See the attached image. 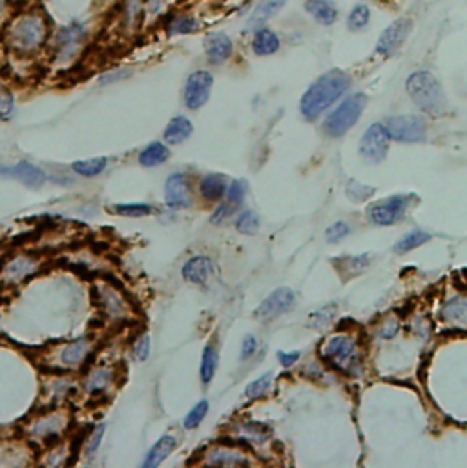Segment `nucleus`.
I'll use <instances>...</instances> for the list:
<instances>
[{"label": "nucleus", "instance_id": "obj_1", "mask_svg": "<svg viewBox=\"0 0 467 468\" xmlns=\"http://www.w3.org/2000/svg\"><path fill=\"white\" fill-rule=\"evenodd\" d=\"M351 76L342 70L322 75L316 82L310 84L307 91L301 97L299 110L307 120H316L325 110H329L336 101H340L345 91L351 88Z\"/></svg>", "mask_w": 467, "mask_h": 468}, {"label": "nucleus", "instance_id": "obj_2", "mask_svg": "<svg viewBox=\"0 0 467 468\" xmlns=\"http://www.w3.org/2000/svg\"><path fill=\"white\" fill-rule=\"evenodd\" d=\"M407 93L424 113L440 117L448 110V99L440 82L429 72H414L405 82Z\"/></svg>", "mask_w": 467, "mask_h": 468}, {"label": "nucleus", "instance_id": "obj_3", "mask_svg": "<svg viewBox=\"0 0 467 468\" xmlns=\"http://www.w3.org/2000/svg\"><path fill=\"white\" fill-rule=\"evenodd\" d=\"M319 355L329 366L347 376L358 373L361 366V354L358 348V343L349 335H334L325 343Z\"/></svg>", "mask_w": 467, "mask_h": 468}, {"label": "nucleus", "instance_id": "obj_4", "mask_svg": "<svg viewBox=\"0 0 467 468\" xmlns=\"http://www.w3.org/2000/svg\"><path fill=\"white\" fill-rule=\"evenodd\" d=\"M367 97L363 93H354V95L347 97L342 104L338 106L333 113L329 115L325 122H323V129L329 137H342L356 124L360 120L361 113L365 110Z\"/></svg>", "mask_w": 467, "mask_h": 468}, {"label": "nucleus", "instance_id": "obj_5", "mask_svg": "<svg viewBox=\"0 0 467 468\" xmlns=\"http://www.w3.org/2000/svg\"><path fill=\"white\" fill-rule=\"evenodd\" d=\"M387 134L398 143H424L427 139V124L418 115H398L386 122Z\"/></svg>", "mask_w": 467, "mask_h": 468}, {"label": "nucleus", "instance_id": "obj_6", "mask_svg": "<svg viewBox=\"0 0 467 468\" xmlns=\"http://www.w3.org/2000/svg\"><path fill=\"white\" fill-rule=\"evenodd\" d=\"M44 37H46V24L37 15L17 20L11 28V40H13L15 48L24 49V51L39 48Z\"/></svg>", "mask_w": 467, "mask_h": 468}, {"label": "nucleus", "instance_id": "obj_7", "mask_svg": "<svg viewBox=\"0 0 467 468\" xmlns=\"http://www.w3.org/2000/svg\"><path fill=\"white\" fill-rule=\"evenodd\" d=\"M389 143H390V137H389V134H387L386 124L376 122V124L369 126V129L363 134V137H361V140H360L361 157L372 164L381 163V161L387 157V152H389Z\"/></svg>", "mask_w": 467, "mask_h": 468}, {"label": "nucleus", "instance_id": "obj_8", "mask_svg": "<svg viewBox=\"0 0 467 468\" xmlns=\"http://www.w3.org/2000/svg\"><path fill=\"white\" fill-rule=\"evenodd\" d=\"M294 302H296V293H294V290H290L287 287L278 288V290L272 291L265 301L255 308L254 317L260 319L261 323H270L276 317L287 314L294 306Z\"/></svg>", "mask_w": 467, "mask_h": 468}, {"label": "nucleus", "instance_id": "obj_9", "mask_svg": "<svg viewBox=\"0 0 467 468\" xmlns=\"http://www.w3.org/2000/svg\"><path fill=\"white\" fill-rule=\"evenodd\" d=\"M214 76L205 70L193 72L187 79V86H184V104L190 110H199L201 106L207 104L210 99V91H212Z\"/></svg>", "mask_w": 467, "mask_h": 468}, {"label": "nucleus", "instance_id": "obj_10", "mask_svg": "<svg viewBox=\"0 0 467 468\" xmlns=\"http://www.w3.org/2000/svg\"><path fill=\"white\" fill-rule=\"evenodd\" d=\"M409 206V197L407 195H395L389 197L386 201L376 202L369 208V217L374 225L389 226L395 225L405 216V210Z\"/></svg>", "mask_w": 467, "mask_h": 468}, {"label": "nucleus", "instance_id": "obj_11", "mask_svg": "<svg viewBox=\"0 0 467 468\" xmlns=\"http://www.w3.org/2000/svg\"><path fill=\"white\" fill-rule=\"evenodd\" d=\"M0 175L22 182L24 186L31 188V190L42 188L46 179H48L42 168L28 163V161H19L17 164H10V166H0Z\"/></svg>", "mask_w": 467, "mask_h": 468}, {"label": "nucleus", "instance_id": "obj_12", "mask_svg": "<svg viewBox=\"0 0 467 468\" xmlns=\"http://www.w3.org/2000/svg\"><path fill=\"white\" fill-rule=\"evenodd\" d=\"M411 28H413V24H411L409 19L395 20L380 35L378 42H376V51L380 53V55H386V57L387 55H393L396 49H400L402 44L405 42V38L409 37Z\"/></svg>", "mask_w": 467, "mask_h": 468}, {"label": "nucleus", "instance_id": "obj_13", "mask_svg": "<svg viewBox=\"0 0 467 468\" xmlns=\"http://www.w3.org/2000/svg\"><path fill=\"white\" fill-rule=\"evenodd\" d=\"M164 201L170 208L181 210L190 204V188L183 173H172L164 184Z\"/></svg>", "mask_w": 467, "mask_h": 468}, {"label": "nucleus", "instance_id": "obj_14", "mask_svg": "<svg viewBox=\"0 0 467 468\" xmlns=\"http://www.w3.org/2000/svg\"><path fill=\"white\" fill-rule=\"evenodd\" d=\"M214 272H216V266L205 255H196V257L188 259L183 266L184 281L193 282V284H205V282H208L214 275Z\"/></svg>", "mask_w": 467, "mask_h": 468}, {"label": "nucleus", "instance_id": "obj_15", "mask_svg": "<svg viewBox=\"0 0 467 468\" xmlns=\"http://www.w3.org/2000/svg\"><path fill=\"white\" fill-rule=\"evenodd\" d=\"M86 37V31L81 24H70L64 28L57 37V49L63 58H70L81 46L82 38Z\"/></svg>", "mask_w": 467, "mask_h": 468}, {"label": "nucleus", "instance_id": "obj_16", "mask_svg": "<svg viewBox=\"0 0 467 468\" xmlns=\"http://www.w3.org/2000/svg\"><path fill=\"white\" fill-rule=\"evenodd\" d=\"M205 49L210 63L221 64L232 55V40L225 33H210L205 40Z\"/></svg>", "mask_w": 467, "mask_h": 468}, {"label": "nucleus", "instance_id": "obj_17", "mask_svg": "<svg viewBox=\"0 0 467 468\" xmlns=\"http://www.w3.org/2000/svg\"><path fill=\"white\" fill-rule=\"evenodd\" d=\"M285 4H287V0H261L260 4L255 6V10L251 13V17H248L246 28H263L265 22H269L272 17H276L283 10Z\"/></svg>", "mask_w": 467, "mask_h": 468}, {"label": "nucleus", "instance_id": "obj_18", "mask_svg": "<svg viewBox=\"0 0 467 468\" xmlns=\"http://www.w3.org/2000/svg\"><path fill=\"white\" fill-rule=\"evenodd\" d=\"M177 446V437L172 434H166L163 435L157 443L150 449L148 455H146L145 459V467H157V465H161L164 461V459L168 458L172 452H174V449Z\"/></svg>", "mask_w": 467, "mask_h": 468}, {"label": "nucleus", "instance_id": "obj_19", "mask_svg": "<svg viewBox=\"0 0 467 468\" xmlns=\"http://www.w3.org/2000/svg\"><path fill=\"white\" fill-rule=\"evenodd\" d=\"M305 10L312 15L319 24L331 26L338 19V8L334 6L333 0H307Z\"/></svg>", "mask_w": 467, "mask_h": 468}, {"label": "nucleus", "instance_id": "obj_20", "mask_svg": "<svg viewBox=\"0 0 467 468\" xmlns=\"http://www.w3.org/2000/svg\"><path fill=\"white\" fill-rule=\"evenodd\" d=\"M192 122L187 117H183V115H179V117H174V119L170 120L166 129H164V140L168 144H181L192 135Z\"/></svg>", "mask_w": 467, "mask_h": 468}, {"label": "nucleus", "instance_id": "obj_21", "mask_svg": "<svg viewBox=\"0 0 467 468\" xmlns=\"http://www.w3.org/2000/svg\"><path fill=\"white\" fill-rule=\"evenodd\" d=\"M252 49L260 57L272 55V53L280 49V38H278V35L274 31H270V29L258 28L254 38H252Z\"/></svg>", "mask_w": 467, "mask_h": 468}, {"label": "nucleus", "instance_id": "obj_22", "mask_svg": "<svg viewBox=\"0 0 467 468\" xmlns=\"http://www.w3.org/2000/svg\"><path fill=\"white\" fill-rule=\"evenodd\" d=\"M201 195L210 202H217L225 193H227V181L221 173H210L203 179L199 184Z\"/></svg>", "mask_w": 467, "mask_h": 468}, {"label": "nucleus", "instance_id": "obj_23", "mask_svg": "<svg viewBox=\"0 0 467 468\" xmlns=\"http://www.w3.org/2000/svg\"><path fill=\"white\" fill-rule=\"evenodd\" d=\"M90 352V341L86 337H82V339L73 341L63 350V354H61V359H63V363L66 366H79V364L84 361V357Z\"/></svg>", "mask_w": 467, "mask_h": 468}, {"label": "nucleus", "instance_id": "obj_24", "mask_svg": "<svg viewBox=\"0 0 467 468\" xmlns=\"http://www.w3.org/2000/svg\"><path fill=\"white\" fill-rule=\"evenodd\" d=\"M170 157V150L161 143L148 144L143 152L139 153V163L146 168L159 166V164L166 163Z\"/></svg>", "mask_w": 467, "mask_h": 468}, {"label": "nucleus", "instance_id": "obj_25", "mask_svg": "<svg viewBox=\"0 0 467 468\" xmlns=\"http://www.w3.org/2000/svg\"><path fill=\"white\" fill-rule=\"evenodd\" d=\"M248 463V458L236 452V450L230 449H217L210 452V458H208V465H219V467H236V465H246Z\"/></svg>", "mask_w": 467, "mask_h": 468}, {"label": "nucleus", "instance_id": "obj_26", "mask_svg": "<svg viewBox=\"0 0 467 468\" xmlns=\"http://www.w3.org/2000/svg\"><path fill=\"white\" fill-rule=\"evenodd\" d=\"M217 361H219V355H217V350L214 344H207L205 350H203L201 355V381L203 385H210L216 376L217 370Z\"/></svg>", "mask_w": 467, "mask_h": 468}, {"label": "nucleus", "instance_id": "obj_27", "mask_svg": "<svg viewBox=\"0 0 467 468\" xmlns=\"http://www.w3.org/2000/svg\"><path fill=\"white\" fill-rule=\"evenodd\" d=\"M466 317H467V302L464 297H453V299L442 308V319L448 321V323L466 325Z\"/></svg>", "mask_w": 467, "mask_h": 468}, {"label": "nucleus", "instance_id": "obj_28", "mask_svg": "<svg viewBox=\"0 0 467 468\" xmlns=\"http://www.w3.org/2000/svg\"><path fill=\"white\" fill-rule=\"evenodd\" d=\"M369 255H356V257H345L338 259L334 266H338V270L342 272V275L345 277H354L358 273H361L369 266Z\"/></svg>", "mask_w": 467, "mask_h": 468}, {"label": "nucleus", "instance_id": "obj_29", "mask_svg": "<svg viewBox=\"0 0 467 468\" xmlns=\"http://www.w3.org/2000/svg\"><path fill=\"white\" fill-rule=\"evenodd\" d=\"M108 166L106 157H95V159H86V161H77L73 163L72 168L73 172L82 175V177H97L99 173H102Z\"/></svg>", "mask_w": 467, "mask_h": 468}, {"label": "nucleus", "instance_id": "obj_30", "mask_svg": "<svg viewBox=\"0 0 467 468\" xmlns=\"http://www.w3.org/2000/svg\"><path fill=\"white\" fill-rule=\"evenodd\" d=\"M429 241H431V234H427V232H422V229H413V232H409L407 235H404V237H402V239L396 243L395 252L396 253H407V252H411V250L422 246V244L429 243Z\"/></svg>", "mask_w": 467, "mask_h": 468}, {"label": "nucleus", "instance_id": "obj_31", "mask_svg": "<svg viewBox=\"0 0 467 468\" xmlns=\"http://www.w3.org/2000/svg\"><path fill=\"white\" fill-rule=\"evenodd\" d=\"M369 22H371V10H369V6L358 4L351 11V15H349L347 28L351 31H361V29L369 26Z\"/></svg>", "mask_w": 467, "mask_h": 468}, {"label": "nucleus", "instance_id": "obj_32", "mask_svg": "<svg viewBox=\"0 0 467 468\" xmlns=\"http://www.w3.org/2000/svg\"><path fill=\"white\" fill-rule=\"evenodd\" d=\"M260 216L252 210H245L243 213H239L236 220V228L239 234L243 235H254L258 229H260Z\"/></svg>", "mask_w": 467, "mask_h": 468}, {"label": "nucleus", "instance_id": "obj_33", "mask_svg": "<svg viewBox=\"0 0 467 468\" xmlns=\"http://www.w3.org/2000/svg\"><path fill=\"white\" fill-rule=\"evenodd\" d=\"M111 372L110 370H106V368H99V370H95V372L88 378V382H86V388L88 392L90 394H95V392H102V390H106V387L111 382Z\"/></svg>", "mask_w": 467, "mask_h": 468}, {"label": "nucleus", "instance_id": "obj_34", "mask_svg": "<svg viewBox=\"0 0 467 468\" xmlns=\"http://www.w3.org/2000/svg\"><path fill=\"white\" fill-rule=\"evenodd\" d=\"M113 211L125 217H145L150 216L154 208L145 202H125V204L113 206Z\"/></svg>", "mask_w": 467, "mask_h": 468}, {"label": "nucleus", "instance_id": "obj_35", "mask_svg": "<svg viewBox=\"0 0 467 468\" xmlns=\"http://www.w3.org/2000/svg\"><path fill=\"white\" fill-rule=\"evenodd\" d=\"M272 376H274V373L267 372L265 376H261V378H258L255 381H252L251 385L245 388V396L248 397V399H258V397L265 396V394L269 392L270 385H272Z\"/></svg>", "mask_w": 467, "mask_h": 468}, {"label": "nucleus", "instance_id": "obj_36", "mask_svg": "<svg viewBox=\"0 0 467 468\" xmlns=\"http://www.w3.org/2000/svg\"><path fill=\"white\" fill-rule=\"evenodd\" d=\"M374 188L365 186L358 181H349L347 184V197L354 202H365L369 201L372 195H374Z\"/></svg>", "mask_w": 467, "mask_h": 468}, {"label": "nucleus", "instance_id": "obj_37", "mask_svg": "<svg viewBox=\"0 0 467 468\" xmlns=\"http://www.w3.org/2000/svg\"><path fill=\"white\" fill-rule=\"evenodd\" d=\"M198 29V20L193 19V17H177L170 22L168 26V33L170 35H187V33H193Z\"/></svg>", "mask_w": 467, "mask_h": 468}, {"label": "nucleus", "instance_id": "obj_38", "mask_svg": "<svg viewBox=\"0 0 467 468\" xmlns=\"http://www.w3.org/2000/svg\"><path fill=\"white\" fill-rule=\"evenodd\" d=\"M207 414H208V401H199L198 405L193 406L192 410L188 412V416L184 417V428H187V430L198 428Z\"/></svg>", "mask_w": 467, "mask_h": 468}, {"label": "nucleus", "instance_id": "obj_39", "mask_svg": "<svg viewBox=\"0 0 467 468\" xmlns=\"http://www.w3.org/2000/svg\"><path fill=\"white\" fill-rule=\"evenodd\" d=\"M8 272H10L11 279L20 281V279L28 277L29 273L33 272V261H29V259H26V257L15 259L13 263L8 266Z\"/></svg>", "mask_w": 467, "mask_h": 468}, {"label": "nucleus", "instance_id": "obj_40", "mask_svg": "<svg viewBox=\"0 0 467 468\" xmlns=\"http://www.w3.org/2000/svg\"><path fill=\"white\" fill-rule=\"evenodd\" d=\"M349 234H351V226L347 223H343V220H338L333 226H329L327 232H325V239H327V243L336 244L342 239H345Z\"/></svg>", "mask_w": 467, "mask_h": 468}, {"label": "nucleus", "instance_id": "obj_41", "mask_svg": "<svg viewBox=\"0 0 467 468\" xmlns=\"http://www.w3.org/2000/svg\"><path fill=\"white\" fill-rule=\"evenodd\" d=\"M15 111V99L10 91L0 88V120L11 119Z\"/></svg>", "mask_w": 467, "mask_h": 468}, {"label": "nucleus", "instance_id": "obj_42", "mask_svg": "<svg viewBox=\"0 0 467 468\" xmlns=\"http://www.w3.org/2000/svg\"><path fill=\"white\" fill-rule=\"evenodd\" d=\"M241 430H243L246 439L260 441V443H263L267 439V435H269V430H267L265 426L258 425V423H246V425H243Z\"/></svg>", "mask_w": 467, "mask_h": 468}, {"label": "nucleus", "instance_id": "obj_43", "mask_svg": "<svg viewBox=\"0 0 467 468\" xmlns=\"http://www.w3.org/2000/svg\"><path fill=\"white\" fill-rule=\"evenodd\" d=\"M246 190H248V186H246L245 181H234V182H232L230 188L227 190L230 202H234V204H241V202L245 201Z\"/></svg>", "mask_w": 467, "mask_h": 468}, {"label": "nucleus", "instance_id": "obj_44", "mask_svg": "<svg viewBox=\"0 0 467 468\" xmlns=\"http://www.w3.org/2000/svg\"><path fill=\"white\" fill-rule=\"evenodd\" d=\"M104 428H106V426L99 425L95 430H93V434L88 437L86 454L90 455V458H92V455L97 452V449H99V444H101V441H102V435H104Z\"/></svg>", "mask_w": 467, "mask_h": 468}, {"label": "nucleus", "instance_id": "obj_45", "mask_svg": "<svg viewBox=\"0 0 467 468\" xmlns=\"http://www.w3.org/2000/svg\"><path fill=\"white\" fill-rule=\"evenodd\" d=\"M150 355V337L148 335H143L134 346V357L137 361H146Z\"/></svg>", "mask_w": 467, "mask_h": 468}, {"label": "nucleus", "instance_id": "obj_46", "mask_svg": "<svg viewBox=\"0 0 467 468\" xmlns=\"http://www.w3.org/2000/svg\"><path fill=\"white\" fill-rule=\"evenodd\" d=\"M258 350V341H255L254 335H246L243 343H241V359H248L255 354Z\"/></svg>", "mask_w": 467, "mask_h": 468}, {"label": "nucleus", "instance_id": "obj_47", "mask_svg": "<svg viewBox=\"0 0 467 468\" xmlns=\"http://www.w3.org/2000/svg\"><path fill=\"white\" fill-rule=\"evenodd\" d=\"M333 314H334V308H323V310H319L318 314H314L310 326H316V328L325 326L329 321L333 319Z\"/></svg>", "mask_w": 467, "mask_h": 468}, {"label": "nucleus", "instance_id": "obj_48", "mask_svg": "<svg viewBox=\"0 0 467 468\" xmlns=\"http://www.w3.org/2000/svg\"><path fill=\"white\" fill-rule=\"evenodd\" d=\"M141 10H143V0H126V13H128L130 24H134L135 20L139 19Z\"/></svg>", "mask_w": 467, "mask_h": 468}, {"label": "nucleus", "instance_id": "obj_49", "mask_svg": "<svg viewBox=\"0 0 467 468\" xmlns=\"http://www.w3.org/2000/svg\"><path fill=\"white\" fill-rule=\"evenodd\" d=\"M278 359H280L281 366L289 368V366H292V364L299 359V352H294V354H287V352H278Z\"/></svg>", "mask_w": 467, "mask_h": 468}, {"label": "nucleus", "instance_id": "obj_50", "mask_svg": "<svg viewBox=\"0 0 467 468\" xmlns=\"http://www.w3.org/2000/svg\"><path fill=\"white\" fill-rule=\"evenodd\" d=\"M228 213H230V204H219V208L214 211V216L210 217V220H212L214 225H217V223H223Z\"/></svg>", "mask_w": 467, "mask_h": 468}, {"label": "nucleus", "instance_id": "obj_51", "mask_svg": "<svg viewBox=\"0 0 467 468\" xmlns=\"http://www.w3.org/2000/svg\"><path fill=\"white\" fill-rule=\"evenodd\" d=\"M120 75H126V72H119V73H117V76H120ZM110 81H116V76H113V75H106V76H102V79H101L102 84H106V82H110Z\"/></svg>", "mask_w": 467, "mask_h": 468}, {"label": "nucleus", "instance_id": "obj_52", "mask_svg": "<svg viewBox=\"0 0 467 468\" xmlns=\"http://www.w3.org/2000/svg\"><path fill=\"white\" fill-rule=\"evenodd\" d=\"M4 6H6V0H0V15H2V11H4Z\"/></svg>", "mask_w": 467, "mask_h": 468}]
</instances>
